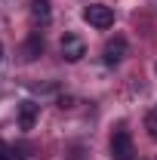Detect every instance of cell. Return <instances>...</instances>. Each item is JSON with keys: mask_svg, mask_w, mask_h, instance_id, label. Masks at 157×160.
I'll return each instance as SVG.
<instances>
[{"mask_svg": "<svg viewBox=\"0 0 157 160\" xmlns=\"http://www.w3.org/2000/svg\"><path fill=\"white\" fill-rule=\"evenodd\" d=\"M83 22L93 25V28H99V31H105V28L114 25V9L105 6V3H89V6L83 9Z\"/></svg>", "mask_w": 157, "mask_h": 160, "instance_id": "6da1fadb", "label": "cell"}, {"mask_svg": "<svg viewBox=\"0 0 157 160\" xmlns=\"http://www.w3.org/2000/svg\"><path fill=\"white\" fill-rule=\"evenodd\" d=\"M111 157L114 160H136V145H133V136L126 129H117L111 136Z\"/></svg>", "mask_w": 157, "mask_h": 160, "instance_id": "7a4b0ae2", "label": "cell"}, {"mask_svg": "<svg viewBox=\"0 0 157 160\" xmlns=\"http://www.w3.org/2000/svg\"><path fill=\"white\" fill-rule=\"evenodd\" d=\"M83 56H86V43L77 34H65L62 37V59L65 62H80Z\"/></svg>", "mask_w": 157, "mask_h": 160, "instance_id": "3957f363", "label": "cell"}, {"mask_svg": "<svg viewBox=\"0 0 157 160\" xmlns=\"http://www.w3.org/2000/svg\"><path fill=\"white\" fill-rule=\"evenodd\" d=\"M123 56H126V40H123V37H111L108 43H105V49H102V62H105L108 68L120 65Z\"/></svg>", "mask_w": 157, "mask_h": 160, "instance_id": "277c9868", "label": "cell"}, {"mask_svg": "<svg viewBox=\"0 0 157 160\" xmlns=\"http://www.w3.org/2000/svg\"><path fill=\"white\" fill-rule=\"evenodd\" d=\"M37 117H40V105L37 102H31V99L19 102V129L22 132H31L34 123H37Z\"/></svg>", "mask_w": 157, "mask_h": 160, "instance_id": "5b68a950", "label": "cell"}, {"mask_svg": "<svg viewBox=\"0 0 157 160\" xmlns=\"http://www.w3.org/2000/svg\"><path fill=\"white\" fill-rule=\"evenodd\" d=\"M43 49H46V40H43V34H40V31H34V34H28V40H25L22 56H25L28 62H34L37 56H43Z\"/></svg>", "mask_w": 157, "mask_h": 160, "instance_id": "8992f818", "label": "cell"}, {"mask_svg": "<svg viewBox=\"0 0 157 160\" xmlns=\"http://www.w3.org/2000/svg\"><path fill=\"white\" fill-rule=\"evenodd\" d=\"M31 19L37 22V25H49V19H53L49 0H31Z\"/></svg>", "mask_w": 157, "mask_h": 160, "instance_id": "52a82bcc", "label": "cell"}, {"mask_svg": "<svg viewBox=\"0 0 157 160\" xmlns=\"http://www.w3.org/2000/svg\"><path fill=\"white\" fill-rule=\"evenodd\" d=\"M145 129H148V136L157 142V108H151V111L145 114Z\"/></svg>", "mask_w": 157, "mask_h": 160, "instance_id": "ba28073f", "label": "cell"}, {"mask_svg": "<svg viewBox=\"0 0 157 160\" xmlns=\"http://www.w3.org/2000/svg\"><path fill=\"white\" fill-rule=\"evenodd\" d=\"M0 160H13V148H9L3 139H0Z\"/></svg>", "mask_w": 157, "mask_h": 160, "instance_id": "9c48e42d", "label": "cell"}, {"mask_svg": "<svg viewBox=\"0 0 157 160\" xmlns=\"http://www.w3.org/2000/svg\"><path fill=\"white\" fill-rule=\"evenodd\" d=\"M0 59H3V46H0Z\"/></svg>", "mask_w": 157, "mask_h": 160, "instance_id": "30bf717a", "label": "cell"}, {"mask_svg": "<svg viewBox=\"0 0 157 160\" xmlns=\"http://www.w3.org/2000/svg\"><path fill=\"white\" fill-rule=\"evenodd\" d=\"M154 71H157V65H154Z\"/></svg>", "mask_w": 157, "mask_h": 160, "instance_id": "8fae6325", "label": "cell"}]
</instances>
